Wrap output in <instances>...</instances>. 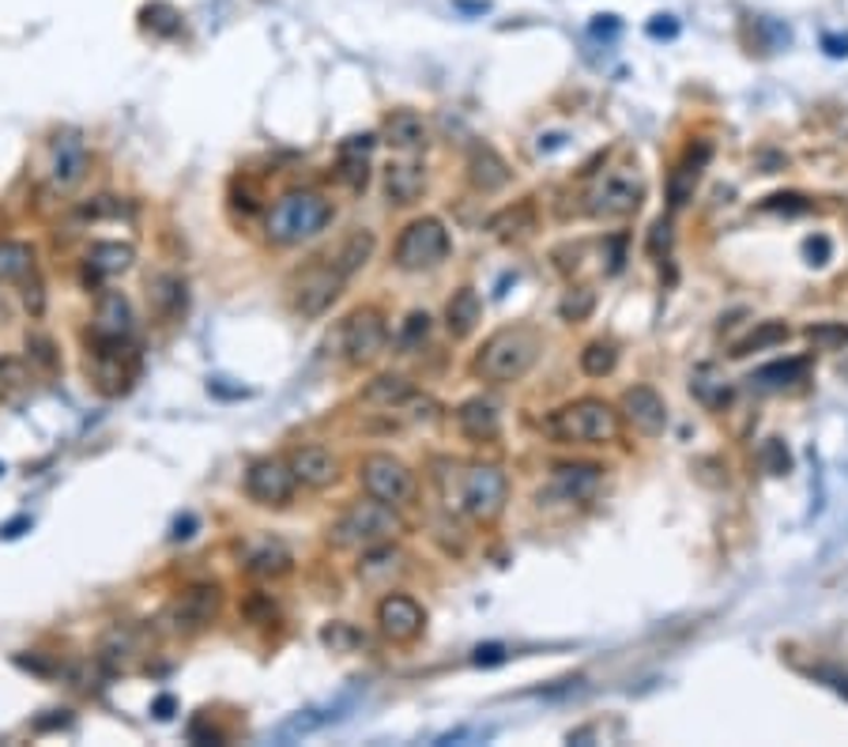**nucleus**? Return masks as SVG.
<instances>
[{
    "instance_id": "nucleus-1",
    "label": "nucleus",
    "mask_w": 848,
    "mask_h": 747,
    "mask_svg": "<svg viewBox=\"0 0 848 747\" xmlns=\"http://www.w3.org/2000/svg\"><path fill=\"white\" fill-rule=\"evenodd\" d=\"M540 351H543V340L536 328L509 325V328H498L494 336H487V344H483L480 356H475L472 371H475V377H483V382H490V385L521 382V377L536 366Z\"/></svg>"
},
{
    "instance_id": "nucleus-2",
    "label": "nucleus",
    "mask_w": 848,
    "mask_h": 747,
    "mask_svg": "<svg viewBox=\"0 0 848 747\" xmlns=\"http://www.w3.org/2000/svg\"><path fill=\"white\" fill-rule=\"evenodd\" d=\"M543 426L562 446H611L622 434V412L599 397H581L555 408Z\"/></svg>"
},
{
    "instance_id": "nucleus-3",
    "label": "nucleus",
    "mask_w": 848,
    "mask_h": 747,
    "mask_svg": "<svg viewBox=\"0 0 848 747\" xmlns=\"http://www.w3.org/2000/svg\"><path fill=\"white\" fill-rule=\"evenodd\" d=\"M332 216H336V208L328 196L313 193V189H291V193H283L276 204H271V212L265 219V238L271 245L291 250V245H302V242H310V238H317L328 224H332Z\"/></svg>"
},
{
    "instance_id": "nucleus-4",
    "label": "nucleus",
    "mask_w": 848,
    "mask_h": 747,
    "mask_svg": "<svg viewBox=\"0 0 848 747\" xmlns=\"http://www.w3.org/2000/svg\"><path fill=\"white\" fill-rule=\"evenodd\" d=\"M403 532H408V521L397 514V506L377 503V498H366V503L359 498L328 525V544L336 552H366L374 544H389Z\"/></svg>"
},
{
    "instance_id": "nucleus-5",
    "label": "nucleus",
    "mask_w": 848,
    "mask_h": 747,
    "mask_svg": "<svg viewBox=\"0 0 848 747\" xmlns=\"http://www.w3.org/2000/svg\"><path fill=\"white\" fill-rule=\"evenodd\" d=\"M509 498V480L498 465H468L457 472V506L472 521L494 525L506 514Z\"/></svg>"
},
{
    "instance_id": "nucleus-6",
    "label": "nucleus",
    "mask_w": 848,
    "mask_h": 747,
    "mask_svg": "<svg viewBox=\"0 0 848 747\" xmlns=\"http://www.w3.org/2000/svg\"><path fill=\"white\" fill-rule=\"evenodd\" d=\"M359 483L370 498L377 503H389V506H411L419 495V480L400 457L392 454H366L359 461Z\"/></svg>"
},
{
    "instance_id": "nucleus-7",
    "label": "nucleus",
    "mask_w": 848,
    "mask_h": 747,
    "mask_svg": "<svg viewBox=\"0 0 848 747\" xmlns=\"http://www.w3.org/2000/svg\"><path fill=\"white\" fill-rule=\"evenodd\" d=\"M397 265L403 273H431L438 268L441 261L449 257V231L441 219L434 216H423V219H411L408 227L400 231L397 238V250H392Z\"/></svg>"
},
{
    "instance_id": "nucleus-8",
    "label": "nucleus",
    "mask_w": 848,
    "mask_h": 747,
    "mask_svg": "<svg viewBox=\"0 0 848 747\" xmlns=\"http://www.w3.org/2000/svg\"><path fill=\"white\" fill-rule=\"evenodd\" d=\"M641 201H645V182L638 170L615 167L584 193V212L596 219H626L641 208Z\"/></svg>"
},
{
    "instance_id": "nucleus-9",
    "label": "nucleus",
    "mask_w": 848,
    "mask_h": 747,
    "mask_svg": "<svg viewBox=\"0 0 848 747\" xmlns=\"http://www.w3.org/2000/svg\"><path fill=\"white\" fill-rule=\"evenodd\" d=\"M90 382L98 393L106 397H121V393L133 389L136 374H140V351L133 340L121 344H90V359H87Z\"/></svg>"
},
{
    "instance_id": "nucleus-10",
    "label": "nucleus",
    "mask_w": 848,
    "mask_h": 747,
    "mask_svg": "<svg viewBox=\"0 0 848 747\" xmlns=\"http://www.w3.org/2000/svg\"><path fill=\"white\" fill-rule=\"evenodd\" d=\"M343 284H348V276H343L332 261H313V265L302 268L291 284L294 310H299L302 317H320L343 294Z\"/></svg>"
},
{
    "instance_id": "nucleus-11",
    "label": "nucleus",
    "mask_w": 848,
    "mask_h": 747,
    "mask_svg": "<svg viewBox=\"0 0 848 747\" xmlns=\"http://www.w3.org/2000/svg\"><path fill=\"white\" fill-rule=\"evenodd\" d=\"M219 612H223V589L216 581H196V586H189L185 593L170 601L162 619L178 635H196V630L211 627L219 619Z\"/></svg>"
},
{
    "instance_id": "nucleus-12",
    "label": "nucleus",
    "mask_w": 848,
    "mask_h": 747,
    "mask_svg": "<svg viewBox=\"0 0 848 747\" xmlns=\"http://www.w3.org/2000/svg\"><path fill=\"white\" fill-rule=\"evenodd\" d=\"M340 344L351 366H370L385 348H389V325H385L381 310L362 306L348 322L340 325Z\"/></svg>"
},
{
    "instance_id": "nucleus-13",
    "label": "nucleus",
    "mask_w": 848,
    "mask_h": 747,
    "mask_svg": "<svg viewBox=\"0 0 848 747\" xmlns=\"http://www.w3.org/2000/svg\"><path fill=\"white\" fill-rule=\"evenodd\" d=\"M374 619H377V630L389 642L408 646L426 630V607L408 593H385L374 607Z\"/></svg>"
},
{
    "instance_id": "nucleus-14",
    "label": "nucleus",
    "mask_w": 848,
    "mask_h": 747,
    "mask_svg": "<svg viewBox=\"0 0 848 747\" xmlns=\"http://www.w3.org/2000/svg\"><path fill=\"white\" fill-rule=\"evenodd\" d=\"M294 487H299V480H294L291 465L279 457H261L245 468V495L257 506H287L294 498Z\"/></svg>"
},
{
    "instance_id": "nucleus-15",
    "label": "nucleus",
    "mask_w": 848,
    "mask_h": 747,
    "mask_svg": "<svg viewBox=\"0 0 848 747\" xmlns=\"http://www.w3.org/2000/svg\"><path fill=\"white\" fill-rule=\"evenodd\" d=\"M133 306L121 291H102L95 302V322H90V344H121L133 340Z\"/></svg>"
},
{
    "instance_id": "nucleus-16",
    "label": "nucleus",
    "mask_w": 848,
    "mask_h": 747,
    "mask_svg": "<svg viewBox=\"0 0 848 747\" xmlns=\"http://www.w3.org/2000/svg\"><path fill=\"white\" fill-rule=\"evenodd\" d=\"M622 420L645 438H661L668 426V405L653 385H633L622 393Z\"/></svg>"
},
{
    "instance_id": "nucleus-17",
    "label": "nucleus",
    "mask_w": 848,
    "mask_h": 747,
    "mask_svg": "<svg viewBox=\"0 0 848 747\" xmlns=\"http://www.w3.org/2000/svg\"><path fill=\"white\" fill-rule=\"evenodd\" d=\"M87 178V144L76 129L61 133L53 141V162H49V185L57 193H69Z\"/></svg>"
},
{
    "instance_id": "nucleus-18",
    "label": "nucleus",
    "mask_w": 848,
    "mask_h": 747,
    "mask_svg": "<svg viewBox=\"0 0 848 747\" xmlns=\"http://www.w3.org/2000/svg\"><path fill=\"white\" fill-rule=\"evenodd\" d=\"M242 566H245V574H253V578H283V574H291L294 555L283 540L253 537L242 544Z\"/></svg>"
},
{
    "instance_id": "nucleus-19",
    "label": "nucleus",
    "mask_w": 848,
    "mask_h": 747,
    "mask_svg": "<svg viewBox=\"0 0 848 747\" xmlns=\"http://www.w3.org/2000/svg\"><path fill=\"white\" fill-rule=\"evenodd\" d=\"M377 136L362 133V136H348L340 144V162H336V182L351 193H366L370 185V152H374Z\"/></svg>"
},
{
    "instance_id": "nucleus-20",
    "label": "nucleus",
    "mask_w": 848,
    "mask_h": 747,
    "mask_svg": "<svg viewBox=\"0 0 848 747\" xmlns=\"http://www.w3.org/2000/svg\"><path fill=\"white\" fill-rule=\"evenodd\" d=\"M710 159H713L710 141H698L687 155H682V162L671 170V178H668V208L671 212H679L682 204L694 196V189H698V182H702V170L710 167Z\"/></svg>"
},
{
    "instance_id": "nucleus-21",
    "label": "nucleus",
    "mask_w": 848,
    "mask_h": 747,
    "mask_svg": "<svg viewBox=\"0 0 848 747\" xmlns=\"http://www.w3.org/2000/svg\"><path fill=\"white\" fill-rule=\"evenodd\" d=\"M287 465H291L294 480H299L302 487H313V491L332 487L336 475H340V465H336V457L328 454L325 446H299V449H291Z\"/></svg>"
},
{
    "instance_id": "nucleus-22",
    "label": "nucleus",
    "mask_w": 848,
    "mask_h": 747,
    "mask_svg": "<svg viewBox=\"0 0 848 747\" xmlns=\"http://www.w3.org/2000/svg\"><path fill=\"white\" fill-rule=\"evenodd\" d=\"M147 306L159 322H181L189 310V284L178 273H159L147 280Z\"/></svg>"
},
{
    "instance_id": "nucleus-23",
    "label": "nucleus",
    "mask_w": 848,
    "mask_h": 747,
    "mask_svg": "<svg viewBox=\"0 0 848 747\" xmlns=\"http://www.w3.org/2000/svg\"><path fill=\"white\" fill-rule=\"evenodd\" d=\"M403 570H408V559H403V552L392 547V540H389V544H374L359 555L355 578L362 586L381 589V586H392V578H400Z\"/></svg>"
},
{
    "instance_id": "nucleus-24",
    "label": "nucleus",
    "mask_w": 848,
    "mask_h": 747,
    "mask_svg": "<svg viewBox=\"0 0 848 747\" xmlns=\"http://www.w3.org/2000/svg\"><path fill=\"white\" fill-rule=\"evenodd\" d=\"M147 642H152V635H147L144 627H113L106 630V638L98 642V664L110 672L125 668V664H133L140 653H147Z\"/></svg>"
},
{
    "instance_id": "nucleus-25",
    "label": "nucleus",
    "mask_w": 848,
    "mask_h": 747,
    "mask_svg": "<svg viewBox=\"0 0 848 747\" xmlns=\"http://www.w3.org/2000/svg\"><path fill=\"white\" fill-rule=\"evenodd\" d=\"M468 182L480 189V193H501V189L513 182V170H509V162L490 144H475L468 152Z\"/></svg>"
},
{
    "instance_id": "nucleus-26",
    "label": "nucleus",
    "mask_w": 848,
    "mask_h": 747,
    "mask_svg": "<svg viewBox=\"0 0 848 747\" xmlns=\"http://www.w3.org/2000/svg\"><path fill=\"white\" fill-rule=\"evenodd\" d=\"M426 189V167L419 159H392L385 167V196L397 208H408L423 196Z\"/></svg>"
},
{
    "instance_id": "nucleus-27",
    "label": "nucleus",
    "mask_w": 848,
    "mask_h": 747,
    "mask_svg": "<svg viewBox=\"0 0 848 747\" xmlns=\"http://www.w3.org/2000/svg\"><path fill=\"white\" fill-rule=\"evenodd\" d=\"M457 426L472 442H494L501 434V408L490 397H472L457 408Z\"/></svg>"
},
{
    "instance_id": "nucleus-28",
    "label": "nucleus",
    "mask_w": 848,
    "mask_h": 747,
    "mask_svg": "<svg viewBox=\"0 0 848 747\" xmlns=\"http://www.w3.org/2000/svg\"><path fill=\"white\" fill-rule=\"evenodd\" d=\"M381 141L392 147V152H423L426 144H431V129H426V121L419 118L415 110H392L389 118H385L381 125Z\"/></svg>"
},
{
    "instance_id": "nucleus-29",
    "label": "nucleus",
    "mask_w": 848,
    "mask_h": 747,
    "mask_svg": "<svg viewBox=\"0 0 848 747\" xmlns=\"http://www.w3.org/2000/svg\"><path fill=\"white\" fill-rule=\"evenodd\" d=\"M599 475H604L599 465H558L555 475H550L547 495H558L562 503H581V498H589L596 491Z\"/></svg>"
},
{
    "instance_id": "nucleus-30",
    "label": "nucleus",
    "mask_w": 848,
    "mask_h": 747,
    "mask_svg": "<svg viewBox=\"0 0 848 747\" xmlns=\"http://www.w3.org/2000/svg\"><path fill=\"white\" fill-rule=\"evenodd\" d=\"M136 261V250L125 242H95L87 250V276L90 280H113L125 276Z\"/></svg>"
},
{
    "instance_id": "nucleus-31",
    "label": "nucleus",
    "mask_w": 848,
    "mask_h": 747,
    "mask_svg": "<svg viewBox=\"0 0 848 747\" xmlns=\"http://www.w3.org/2000/svg\"><path fill=\"white\" fill-rule=\"evenodd\" d=\"M487 231L494 238H501V242H513V238L532 234L536 231V204L517 201V204H509V208L494 212V216L487 219Z\"/></svg>"
},
{
    "instance_id": "nucleus-32",
    "label": "nucleus",
    "mask_w": 848,
    "mask_h": 747,
    "mask_svg": "<svg viewBox=\"0 0 848 747\" xmlns=\"http://www.w3.org/2000/svg\"><path fill=\"white\" fill-rule=\"evenodd\" d=\"M480 317H483V302H480V291H475V287H460V291H452V299L446 306V325L457 340L472 336V328L480 325Z\"/></svg>"
},
{
    "instance_id": "nucleus-33",
    "label": "nucleus",
    "mask_w": 848,
    "mask_h": 747,
    "mask_svg": "<svg viewBox=\"0 0 848 747\" xmlns=\"http://www.w3.org/2000/svg\"><path fill=\"white\" fill-rule=\"evenodd\" d=\"M374 250H377L374 231H366V227H362V231H351L348 238H343V245H340V250H336L328 261H332V265L340 268V273L351 280V276H355L359 268H366V261L374 257Z\"/></svg>"
},
{
    "instance_id": "nucleus-34",
    "label": "nucleus",
    "mask_w": 848,
    "mask_h": 747,
    "mask_svg": "<svg viewBox=\"0 0 848 747\" xmlns=\"http://www.w3.org/2000/svg\"><path fill=\"white\" fill-rule=\"evenodd\" d=\"M35 276V250L27 242H0V284H23Z\"/></svg>"
},
{
    "instance_id": "nucleus-35",
    "label": "nucleus",
    "mask_w": 848,
    "mask_h": 747,
    "mask_svg": "<svg viewBox=\"0 0 848 747\" xmlns=\"http://www.w3.org/2000/svg\"><path fill=\"white\" fill-rule=\"evenodd\" d=\"M690 393H694L705 408H724L731 400L728 377L716 374V366H702V371H694V377H690Z\"/></svg>"
},
{
    "instance_id": "nucleus-36",
    "label": "nucleus",
    "mask_w": 848,
    "mask_h": 747,
    "mask_svg": "<svg viewBox=\"0 0 848 747\" xmlns=\"http://www.w3.org/2000/svg\"><path fill=\"white\" fill-rule=\"evenodd\" d=\"M411 393V382L408 377H400V374H381V377H374V382L362 389V400L366 405H374V408H397L403 397Z\"/></svg>"
},
{
    "instance_id": "nucleus-37",
    "label": "nucleus",
    "mask_w": 848,
    "mask_h": 747,
    "mask_svg": "<svg viewBox=\"0 0 848 747\" xmlns=\"http://www.w3.org/2000/svg\"><path fill=\"white\" fill-rule=\"evenodd\" d=\"M788 336H792V328H788L785 322H759V328H754L747 340L736 344V351L731 356H751V351H765V348H777V344H785Z\"/></svg>"
},
{
    "instance_id": "nucleus-38",
    "label": "nucleus",
    "mask_w": 848,
    "mask_h": 747,
    "mask_svg": "<svg viewBox=\"0 0 848 747\" xmlns=\"http://www.w3.org/2000/svg\"><path fill=\"white\" fill-rule=\"evenodd\" d=\"M431 328H434V322H431V314H426V310H415V314L403 317V325L397 333V351H400V356L423 351V344L431 340Z\"/></svg>"
},
{
    "instance_id": "nucleus-39",
    "label": "nucleus",
    "mask_w": 848,
    "mask_h": 747,
    "mask_svg": "<svg viewBox=\"0 0 848 747\" xmlns=\"http://www.w3.org/2000/svg\"><path fill=\"white\" fill-rule=\"evenodd\" d=\"M807 374V359H785V363H765L762 371H754L751 382H759L762 389H777V385H792Z\"/></svg>"
},
{
    "instance_id": "nucleus-40",
    "label": "nucleus",
    "mask_w": 848,
    "mask_h": 747,
    "mask_svg": "<svg viewBox=\"0 0 848 747\" xmlns=\"http://www.w3.org/2000/svg\"><path fill=\"white\" fill-rule=\"evenodd\" d=\"M615 366H619V351H615V344L592 340L589 348L581 351V371L589 377H607Z\"/></svg>"
},
{
    "instance_id": "nucleus-41",
    "label": "nucleus",
    "mask_w": 848,
    "mask_h": 747,
    "mask_svg": "<svg viewBox=\"0 0 848 747\" xmlns=\"http://www.w3.org/2000/svg\"><path fill=\"white\" fill-rule=\"evenodd\" d=\"M140 20H144L147 31H155V35L162 38H174L181 31V12L170 4H162V0H155V4H147L144 12H140Z\"/></svg>"
},
{
    "instance_id": "nucleus-42",
    "label": "nucleus",
    "mask_w": 848,
    "mask_h": 747,
    "mask_svg": "<svg viewBox=\"0 0 848 747\" xmlns=\"http://www.w3.org/2000/svg\"><path fill=\"white\" fill-rule=\"evenodd\" d=\"M592 310H596V291H592V287H573V291H566V299L558 302V314H562V322H570V325L589 322Z\"/></svg>"
},
{
    "instance_id": "nucleus-43",
    "label": "nucleus",
    "mask_w": 848,
    "mask_h": 747,
    "mask_svg": "<svg viewBox=\"0 0 848 747\" xmlns=\"http://www.w3.org/2000/svg\"><path fill=\"white\" fill-rule=\"evenodd\" d=\"M27 359H31V366H38L43 374H57V366H61L57 344L49 340L46 333H27Z\"/></svg>"
},
{
    "instance_id": "nucleus-44",
    "label": "nucleus",
    "mask_w": 848,
    "mask_h": 747,
    "mask_svg": "<svg viewBox=\"0 0 848 747\" xmlns=\"http://www.w3.org/2000/svg\"><path fill=\"white\" fill-rule=\"evenodd\" d=\"M320 642H325L332 653H351L366 642V635H362L359 627H351V623H328V627L320 630Z\"/></svg>"
},
{
    "instance_id": "nucleus-45",
    "label": "nucleus",
    "mask_w": 848,
    "mask_h": 747,
    "mask_svg": "<svg viewBox=\"0 0 848 747\" xmlns=\"http://www.w3.org/2000/svg\"><path fill=\"white\" fill-rule=\"evenodd\" d=\"M759 465L770 475H788V472H792V454H788L785 438H765L762 449H759Z\"/></svg>"
},
{
    "instance_id": "nucleus-46",
    "label": "nucleus",
    "mask_w": 848,
    "mask_h": 747,
    "mask_svg": "<svg viewBox=\"0 0 848 747\" xmlns=\"http://www.w3.org/2000/svg\"><path fill=\"white\" fill-rule=\"evenodd\" d=\"M807 340H811L819 351H837L848 344V325L845 322H819V325L807 328Z\"/></svg>"
},
{
    "instance_id": "nucleus-47",
    "label": "nucleus",
    "mask_w": 848,
    "mask_h": 747,
    "mask_svg": "<svg viewBox=\"0 0 848 747\" xmlns=\"http://www.w3.org/2000/svg\"><path fill=\"white\" fill-rule=\"evenodd\" d=\"M671 245H675V227L668 216H661L653 227H649V238H645V253L653 261H668L671 257Z\"/></svg>"
},
{
    "instance_id": "nucleus-48",
    "label": "nucleus",
    "mask_w": 848,
    "mask_h": 747,
    "mask_svg": "<svg viewBox=\"0 0 848 747\" xmlns=\"http://www.w3.org/2000/svg\"><path fill=\"white\" fill-rule=\"evenodd\" d=\"M23 382H27L23 363H15V359H0V400H8L15 389H23Z\"/></svg>"
},
{
    "instance_id": "nucleus-49",
    "label": "nucleus",
    "mask_w": 848,
    "mask_h": 747,
    "mask_svg": "<svg viewBox=\"0 0 848 747\" xmlns=\"http://www.w3.org/2000/svg\"><path fill=\"white\" fill-rule=\"evenodd\" d=\"M803 253H807V265H829V253H834V245H829L826 234H811L803 242Z\"/></svg>"
},
{
    "instance_id": "nucleus-50",
    "label": "nucleus",
    "mask_w": 848,
    "mask_h": 747,
    "mask_svg": "<svg viewBox=\"0 0 848 747\" xmlns=\"http://www.w3.org/2000/svg\"><path fill=\"white\" fill-rule=\"evenodd\" d=\"M604 253H607V273L619 276L622 265H626V234H611L604 242Z\"/></svg>"
},
{
    "instance_id": "nucleus-51",
    "label": "nucleus",
    "mask_w": 848,
    "mask_h": 747,
    "mask_svg": "<svg viewBox=\"0 0 848 747\" xmlns=\"http://www.w3.org/2000/svg\"><path fill=\"white\" fill-rule=\"evenodd\" d=\"M189 740H193V744H223L227 736L219 733V728H211L204 718H196L193 725H189Z\"/></svg>"
},
{
    "instance_id": "nucleus-52",
    "label": "nucleus",
    "mask_w": 848,
    "mask_h": 747,
    "mask_svg": "<svg viewBox=\"0 0 848 747\" xmlns=\"http://www.w3.org/2000/svg\"><path fill=\"white\" fill-rule=\"evenodd\" d=\"M765 212H807V201L803 196H796V193H777V196H770V201L762 204Z\"/></svg>"
},
{
    "instance_id": "nucleus-53",
    "label": "nucleus",
    "mask_w": 848,
    "mask_h": 747,
    "mask_svg": "<svg viewBox=\"0 0 848 747\" xmlns=\"http://www.w3.org/2000/svg\"><path fill=\"white\" fill-rule=\"evenodd\" d=\"M271 615H276V604H271L268 597H253V601H245V619L250 623H268Z\"/></svg>"
},
{
    "instance_id": "nucleus-54",
    "label": "nucleus",
    "mask_w": 848,
    "mask_h": 747,
    "mask_svg": "<svg viewBox=\"0 0 848 747\" xmlns=\"http://www.w3.org/2000/svg\"><path fill=\"white\" fill-rule=\"evenodd\" d=\"M506 656H509V653H506V646H480L472 661L480 664V668H494V664H501V661H506Z\"/></svg>"
},
{
    "instance_id": "nucleus-55",
    "label": "nucleus",
    "mask_w": 848,
    "mask_h": 747,
    "mask_svg": "<svg viewBox=\"0 0 848 747\" xmlns=\"http://www.w3.org/2000/svg\"><path fill=\"white\" fill-rule=\"evenodd\" d=\"M649 35L653 38H675L679 35V23H675L671 15H656V20L649 23Z\"/></svg>"
},
{
    "instance_id": "nucleus-56",
    "label": "nucleus",
    "mask_w": 848,
    "mask_h": 747,
    "mask_svg": "<svg viewBox=\"0 0 848 747\" xmlns=\"http://www.w3.org/2000/svg\"><path fill=\"white\" fill-rule=\"evenodd\" d=\"M23 302H27V310L35 317H43V310H46V294H43V284H27V294H23Z\"/></svg>"
},
{
    "instance_id": "nucleus-57",
    "label": "nucleus",
    "mask_w": 848,
    "mask_h": 747,
    "mask_svg": "<svg viewBox=\"0 0 848 747\" xmlns=\"http://www.w3.org/2000/svg\"><path fill=\"white\" fill-rule=\"evenodd\" d=\"M174 710H178L174 695H159V699L152 702V713H155L159 721H170V718H174Z\"/></svg>"
},
{
    "instance_id": "nucleus-58",
    "label": "nucleus",
    "mask_w": 848,
    "mask_h": 747,
    "mask_svg": "<svg viewBox=\"0 0 848 747\" xmlns=\"http://www.w3.org/2000/svg\"><path fill=\"white\" fill-rule=\"evenodd\" d=\"M622 31V23L615 20V15H596L592 20V35H619Z\"/></svg>"
},
{
    "instance_id": "nucleus-59",
    "label": "nucleus",
    "mask_w": 848,
    "mask_h": 747,
    "mask_svg": "<svg viewBox=\"0 0 848 747\" xmlns=\"http://www.w3.org/2000/svg\"><path fill=\"white\" fill-rule=\"evenodd\" d=\"M814 676H819V679H829V687H834V691L848 695V676H841L837 668H814Z\"/></svg>"
},
{
    "instance_id": "nucleus-60",
    "label": "nucleus",
    "mask_w": 848,
    "mask_h": 747,
    "mask_svg": "<svg viewBox=\"0 0 848 747\" xmlns=\"http://www.w3.org/2000/svg\"><path fill=\"white\" fill-rule=\"evenodd\" d=\"M61 725H72V713L69 710H61V718H38L35 721L38 733H46V728H61Z\"/></svg>"
},
{
    "instance_id": "nucleus-61",
    "label": "nucleus",
    "mask_w": 848,
    "mask_h": 747,
    "mask_svg": "<svg viewBox=\"0 0 848 747\" xmlns=\"http://www.w3.org/2000/svg\"><path fill=\"white\" fill-rule=\"evenodd\" d=\"M23 529H31V517H15L12 525H4V529H0V537H4V540H15Z\"/></svg>"
},
{
    "instance_id": "nucleus-62",
    "label": "nucleus",
    "mask_w": 848,
    "mask_h": 747,
    "mask_svg": "<svg viewBox=\"0 0 848 747\" xmlns=\"http://www.w3.org/2000/svg\"><path fill=\"white\" fill-rule=\"evenodd\" d=\"M822 46H826L834 57H848V38H834V35H826V38H822Z\"/></svg>"
},
{
    "instance_id": "nucleus-63",
    "label": "nucleus",
    "mask_w": 848,
    "mask_h": 747,
    "mask_svg": "<svg viewBox=\"0 0 848 747\" xmlns=\"http://www.w3.org/2000/svg\"><path fill=\"white\" fill-rule=\"evenodd\" d=\"M193 529H196V517L189 514V517H181V521L174 525V540H185V537H193Z\"/></svg>"
},
{
    "instance_id": "nucleus-64",
    "label": "nucleus",
    "mask_w": 848,
    "mask_h": 747,
    "mask_svg": "<svg viewBox=\"0 0 848 747\" xmlns=\"http://www.w3.org/2000/svg\"><path fill=\"white\" fill-rule=\"evenodd\" d=\"M0 472H4V468H0Z\"/></svg>"
}]
</instances>
